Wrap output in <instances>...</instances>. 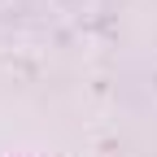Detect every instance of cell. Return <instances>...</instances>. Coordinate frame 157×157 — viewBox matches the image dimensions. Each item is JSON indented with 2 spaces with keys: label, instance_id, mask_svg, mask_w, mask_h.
<instances>
[]
</instances>
